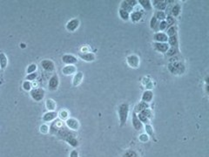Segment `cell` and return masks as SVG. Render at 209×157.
Instances as JSON below:
<instances>
[{"label": "cell", "mask_w": 209, "mask_h": 157, "mask_svg": "<svg viewBox=\"0 0 209 157\" xmlns=\"http://www.w3.org/2000/svg\"><path fill=\"white\" fill-rule=\"evenodd\" d=\"M57 134L58 137H60L61 139L66 140L70 145L73 147H77L79 145V142L77 140V139L75 138L76 134H73V132L69 131L67 128L61 127L58 131H57Z\"/></svg>", "instance_id": "1"}, {"label": "cell", "mask_w": 209, "mask_h": 157, "mask_svg": "<svg viewBox=\"0 0 209 157\" xmlns=\"http://www.w3.org/2000/svg\"><path fill=\"white\" fill-rule=\"evenodd\" d=\"M129 113V107L127 104H122L119 107V116L120 121V126H124L127 121V116Z\"/></svg>", "instance_id": "2"}, {"label": "cell", "mask_w": 209, "mask_h": 157, "mask_svg": "<svg viewBox=\"0 0 209 157\" xmlns=\"http://www.w3.org/2000/svg\"><path fill=\"white\" fill-rule=\"evenodd\" d=\"M32 98L36 101H40L45 97V90L42 88H35L31 91Z\"/></svg>", "instance_id": "3"}, {"label": "cell", "mask_w": 209, "mask_h": 157, "mask_svg": "<svg viewBox=\"0 0 209 157\" xmlns=\"http://www.w3.org/2000/svg\"><path fill=\"white\" fill-rule=\"evenodd\" d=\"M65 124L68 128L72 129L73 131H77L79 128V122L77 119H74V118H68L65 121Z\"/></svg>", "instance_id": "4"}, {"label": "cell", "mask_w": 209, "mask_h": 157, "mask_svg": "<svg viewBox=\"0 0 209 157\" xmlns=\"http://www.w3.org/2000/svg\"><path fill=\"white\" fill-rule=\"evenodd\" d=\"M59 81H58V75H53L49 81V89L51 91H55L58 87Z\"/></svg>", "instance_id": "5"}, {"label": "cell", "mask_w": 209, "mask_h": 157, "mask_svg": "<svg viewBox=\"0 0 209 157\" xmlns=\"http://www.w3.org/2000/svg\"><path fill=\"white\" fill-rule=\"evenodd\" d=\"M41 65L47 72H51L55 68L54 63L51 60H50V59H44V60H42L41 61Z\"/></svg>", "instance_id": "6"}, {"label": "cell", "mask_w": 209, "mask_h": 157, "mask_svg": "<svg viewBox=\"0 0 209 157\" xmlns=\"http://www.w3.org/2000/svg\"><path fill=\"white\" fill-rule=\"evenodd\" d=\"M79 25V19H72L71 21H69L66 25V29L69 32H74L78 29Z\"/></svg>", "instance_id": "7"}, {"label": "cell", "mask_w": 209, "mask_h": 157, "mask_svg": "<svg viewBox=\"0 0 209 157\" xmlns=\"http://www.w3.org/2000/svg\"><path fill=\"white\" fill-rule=\"evenodd\" d=\"M62 72H63L64 75H72V74H73V73H76V72H77V68H76V66L73 65H65L64 67H63Z\"/></svg>", "instance_id": "8"}, {"label": "cell", "mask_w": 209, "mask_h": 157, "mask_svg": "<svg viewBox=\"0 0 209 157\" xmlns=\"http://www.w3.org/2000/svg\"><path fill=\"white\" fill-rule=\"evenodd\" d=\"M127 63L131 67L137 68L139 65V59L136 55H131L127 58Z\"/></svg>", "instance_id": "9"}, {"label": "cell", "mask_w": 209, "mask_h": 157, "mask_svg": "<svg viewBox=\"0 0 209 157\" xmlns=\"http://www.w3.org/2000/svg\"><path fill=\"white\" fill-rule=\"evenodd\" d=\"M62 61L67 65H73L75 63L78 62V59L76 57L73 56V55H69V54H66V55H64L62 57Z\"/></svg>", "instance_id": "10"}, {"label": "cell", "mask_w": 209, "mask_h": 157, "mask_svg": "<svg viewBox=\"0 0 209 157\" xmlns=\"http://www.w3.org/2000/svg\"><path fill=\"white\" fill-rule=\"evenodd\" d=\"M83 77H84V74L81 72H79L75 73L74 77H73V87H78L79 85L81 84V82L83 81Z\"/></svg>", "instance_id": "11"}, {"label": "cell", "mask_w": 209, "mask_h": 157, "mask_svg": "<svg viewBox=\"0 0 209 157\" xmlns=\"http://www.w3.org/2000/svg\"><path fill=\"white\" fill-rule=\"evenodd\" d=\"M79 58L87 62H92L95 59V55L93 52H86V53H79Z\"/></svg>", "instance_id": "12"}, {"label": "cell", "mask_w": 209, "mask_h": 157, "mask_svg": "<svg viewBox=\"0 0 209 157\" xmlns=\"http://www.w3.org/2000/svg\"><path fill=\"white\" fill-rule=\"evenodd\" d=\"M132 125L136 130H140L142 127V122L138 120L136 113H133V114H132Z\"/></svg>", "instance_id": "13"}, {"label": "cell", "mask_w": 209, "mask_h": 157, "mask_svg": "<svg viewBox=\"0 0 209 157\" xmlns=\"http://www.w3.org/2000/svg\"><path fill=\"white\" fill-rule=\"evenodd\" d=\"M57 116H58V114L56 112H54V111L53 112H48V113L44 114L43 120H44V121H51L54 119H56Z\"/></svg>", "instance_id": "14"}, {"label": "cell", "mask_w": 209, "mask_h": 157, "mask_svg": "<svg viewBox=\"0 0 209 157\" xmlns=\"http://www.w3.org/2000/svg\"><path fill=\"white\" fill-rule=\"evenodd\" d=\"M154 48L159 51V52H166L167 50H168V45L166 44V43H155L154 45Z\"/></svg>", "instance_id": "15"}, {"label": "cell", "mask_w": 209, "mask_h": 157, "mask_svg": "<svg viewBox=\"0 0 209 157\" xmlns=\"http://www.w3.org/2000/svg\"><path fill=\"white\" fill-rule=\"evenodd\" d=\"M45 107L49 110V112H53L56 109V102L52 99H47L45 101Z\"/></svg>", "instance_id": "16"}, {"label": "cell", "mask_w": 209, "mask_h": 157, "mask_svg": "<svg viewBox=\"0 0 209 157\" xmlns=\"http://www.w3.org/2000/svg\"><path fill=\"white\" fill-rule=\"evenodd\" d=\"M7 63H8V60L4 52H0V68L5 69L7 66Z\"/></svg>", "instance_id": "17"}, {"label": "cell", "mask_w": 209, "mask_h": 157, "mask_svg": "<svg viewBox=\"0 0 209 157\" xmlns=\"http://www.w3.org/2000/svg\"><path fill=\"white\" fill-rule=\"evenodd\" d=\"M167 35L165 34V33H162V32H159V33H156L154 35V39L156 41H158L159 43H162V42H165L167 40Z\"/></svg>", "instance_id": "18"}, {"label": "cell", "mask_w": 209, "mask_h": 157, "mask_svg": "<svg viewBox=\"0 0 209 157\" xmlns=\"http://www.w3.org/2000/svg\"><path fill=\"white\" fill-rule=\"evenodd\" d=\"M153 94L151 91H146L142 95V101L146 103L150 102L153 99Z\"/></svg>", "instance_id": "19"}, {"label": "cell", "mask_w": 209, "mask_h": 157, "mask_svg": "<svg viewBox=\"0 0 209 157\" xmlns=\"http://www.w3.org/2000/svg\"><path fill=\"white\" fill-rule=\"evenodd\" d=\"M149 107V106H148V104L147 103H146V102H144V101H142V102H140L139 103L138 106H136V107H135V112L134 113H140V112H142L143 110H145V109H147Z\"/></svg>", "instance_id": "20"}, {"label": "cell", "mask_w": 209, "mask_h": 157, "mask_svg": "<svg viewBox=\"0 0 209 157\" xmlns=\"http://www.w3.org/2000/svg\"><path fill=\"white\" fill-rule=\"evenodd\" d=\"M139 4L141 5V6L145 9V10H147V11H150L151 10V2L150 1H148V0H139Z\"/></svg>", "instance_id": "21"}, {"label": "cell", "mask_w": 209, "mask_h": 157, "mask_svg": "<svg viewBox=\"0 0 209 157\" xmlns=\"http://www.w3.org/2000/svg\"><path fill=\"white\" fill-rule=\"evenodd\" d=\"M153 3H155L154 4V6H155V7L158 9V10H160V12H162L163 10H165L166 9V6H167V4H166V2H160V1H153Z\"/></svg>", "instance_id": "22"}, {"label": "cell", "mask_w": 209, "mask_h": 157, "mask_svg": "<svg viewBox=\"0 0 209 157\" xmlns=\"http://www.w3.org/2000/svg\"><path fill=\"white\" fill-rule=\"evenodd\" d=\"M141 17H142L141 12H133V13L131 15V19H132L133 22H136V21H138L139 19H140Z\"/></svg>", "instance_id": "23"}, {"label": "cell", "mask_w": 209, "mask_h": 157, "mask_svg": "<svg viewBox=\"0 0 209 157\" xmlns=\"http://www.w3.org/2000/svg\"><path fill=\"white\" fill-rule=\"evenodd\" d=\"M121 9L124 10V11H125L126 12H132V7L130 6L126 1H123V2H122V4H121Z\"/></svg>", "instance_id": "24"}, {"label": "cell", "mask_w": 209, "mask_h": 157, "mask_svg": "<svg viewBox=\"0 0 209 157\" xmlns=\"http://www.w3.org/2000/svg\"><path fill=\"white\" fill-rule=\"evenodd\" d=\"M39 131H40L41 134H46L49 133L50 128H49L48 125H46V124H42V125L40 126V127H39Z\"/></svg>", "instance_id": "25"}, {"label": "cell", "mask_w": 209, "mask_h": 157, "mask_svg": "<svg viewBox=\"0 0 209 157\" xmlns=\"http://www.w3.org/2000/svg\"><path fill=\"white\" fill-rule=\"evenodd\" d=\"M36 70H37V65H36V64H31V65L28 66L26 72H27L28 74H31V73H32V72H35Z\"/></svg>", "instance_id": "26"}, {"label": "cell", "mask_w": 209, "mask_h": 157, "mask_svg": "<svg viewBox=\"0 0 209 157\" xmlns=\"http://www.w3.org/2000/svg\"><path fill=\"white\" fill-rule=\"evenodd\" d=\"M145 130H146L147 135H150V136H153V127H151V125L147 124L146 127H145Z\"/></svg>", "instance_id": "27"}, {"label": "cell", "mask_w": 209, "mask_h": 157, "mask_svg": "<svg viewBox=\"0 0 209 157\" xmlns=\"http://www.w3.org/2000/svg\"><path fill=\"white\" fill-rule=\"evenodd\" d=\"M119 15H120L121 19H124V20H127L129 19V13L126 12L125 11L122 10V9H120V11H119Z\"/></svg>", "instance_id": "28"}, {"label": "cell", "mask_w": 209, "mask_h": 157, "mask_svg": "<svg viewBox=\"0 0 209 157\" xmlns=\"http://www.w3.org/2000/svg\"><path fill=\"white\" fill-rule=\"evenodd\" d=\"M58 115H59V118H60L61 120H67L69 114H68V112H67L66 110H62V111H60V113H59Z\"/></svg>", "instance_id": "29"}, {"label": "cell", "mask_w": 209, "mask_h": 157, "mask_svg": "<svg viewBox=\"0 0 209 157\" xmlns=\"http://www.w3.org/2000/svg\"><path fill=\"white\" fill-rule=\"evenodd\" d=\"M123 157H138V154H136V152H134L132 150H129L124 154Z\"/></svg>", "instance_id": "30"}, {"label": "cell", "mask_w": 209, "mask_h": 157, "mask_svg": "<svg viewBox=\"0 0 209 157\" xmlns=\"http://www.w3.org/2000/svg\"><path fill=\"white\" fill-rule=\"evenodd\" d=\"M137 116H138V120L140 121L142 123H147V122H148V119H147L145 115H143L141 113H138V114Z\"/></svg>", "instance_id": "31"}, {"label": "cell", "mask_w": 209, "mask_h": 157, "mask_svg": "<svg viewBox=\"0 0 209 157\" xmlns=\"http://www.w3.org/2000/svg\"><path fill=\"white\" fill-rule=\"evenodd\" d=\"M143 115H145L147 119H151L152 118V115H153V114H152V112H151V110H149L148 108L147 109H145V110H143L142 112H140Z\"/></svg>", "instance_id": "32"}, {"label": "cell", "mask_w": 209, "mask_h": 157, "mask_svg": "<svg viewBox=\"0 0 209 157\" xmlns=\"http://www.w3.org/2000/svg\"><path fill=\"white\" fill-rule=\"evenodd\" d=\"M180 6H179V5H176V6L172 9V13H173V15H174V16H178L179 13H180Z\"/></svg>", "instance_id": "33"}, {"label": "cell", "mask_w": 209, "mask_h": 157, "mask_svg": "<svg viewBox=\"0 0 209 157\" xmlns=\"http://www.w3.org/2000/svg\"><path fill=\"white\" fill-rule=\"evenodd\" d=\"M23 88L25 90V91H30L32 89V84L30 81H26L23 83Z\"/></svg>", "instance_id": "34"}, {"label": "cell", "mask_w": 209, "mask_h": 157, "mask_svg": "<svg viewBox=\"0 0 209 157\" xmlns=\"http://www.w3.org/2000/svg\"><path fill=\"white\" fill-rule=\"evenodd\" d=\"M37 76H38V74H37L36 72H32V73L28 74V75L26 76L25 80H26V81H34L35 78H37Z\"/></svg>", "instance_id": "35"}, {"label": "cell", "mask_w": 209, "mask_h": 157, "mask_svg": "<svg viewBox=\"0 0 209 157\" xmlns=\"http://www.w3.org/2000/svg\"><path fill=\"white\" fill-rule=\"evenodd\" d=\"M155 18H156L157 19H161V20H163V19H166V14H165L164 12L159 11V12L156 13V17H155Z\"/></svg>", "instance_id": "36"}, {"label": "cell", "mask_w": 209, "mask_h": 157, "mask_svg": "<svg viewBox=\"0 0 209 157\" xmlns=\"http://www.w3.org/2000/svg\"><path fill=\"white\" fill-rule=\"evenodd\" d=\"M150 25H151V28H152V29H155L156 26L159 25V24H157V19H156L155 17H153V18L151 19V23H150Z\"/></svg>", "instance_id": "37"}, {"label": "cell", "mask_w": 209, "mask_h": 157, "mask_svg": "<svg viewBox=\"0 0 209 157\" xmlns=\"http://www.w3.org/2000/svg\"><path fill=\"white\" fill-rule=\"evenodd\" d=\"M149 140V137L147 134H141L140 136H139V140L142 141V142H147V140Z\"/></svg>", "instance_id": "38"}, {"label": "cell", "mask_w": 209, "mask_h": 157, "mask_svg": "<svg viewBox=\"0 0 209 157\" xmlns=\"http://www.w3.org/2000/svg\"><path fill=\"white\" fill-rule=\"evenodd\" d=\"M167 35L170 36V37H173V36H175V28L173 26H171L168 31H167Z\"/></svg>", "instance_id": "39"}, {"label": "cell", "mask_w": 209, "mask_h": 157, "mask_svg": "<svg viewBox=\"0 0 209 157\" xmlns=\"http://www.w3.org/2000/svg\"><path fill=\"white\" fill-rule=\"evenodd\" d=\"M168 39H169V43H170V45H172L173 46L176 45V44H177V39H176V37H175V36L170 37Z\"/></svg>", "instance_id": "40"}, {"label": "cell", "mask_w": 209, "mask_h": 157, "mask_svg": "<svg viewBox=\"0 0 209 157\" xmlns=\"http://www.w3.org/2000/svg\"><path fill=\"white\" fill-rule=\"evenodd\" d=\"M167 26H172L173 24H174V19H173V18H172V17H167Z\"/></svg>", "instance_id": "41"}, {"label": "cell", "mask_w": 209, "mask_h": 157, "mask_svg": "<svg viewBox=\"0 0 209 157\" xmlns=\"http://www.w3.org/2000/svg\"><path fill=\"white\" fill-rule=\"evenodd\" d=\"M167 25L166 21H162V22H160V23L159 24V29L161 30V31L165 30V29L167 28Z\"/></svg>", "instance_id": "42"}, {"label": "cell", "mask_w": 209, "mask_h": 157, "mask_svg": "<svg viewBox=\"0 0 209 157\" xmlns=\"http://www.w3.org/2000/svg\"><path fill=\"white\" fill-rule=\"evenodd\" d=\"M70 157H79V154L76 150H73L70 154Z\"/></svg>", "instance_id": "43"}, {"label": "cell", "mask_w": 209, "mask_h": 157, "mask_svg": "<svg viewBox=\"0 0 209 157\" xmlns=\"http://www.w3.org/2000/svg\"><path fill=\"white\" fill-rule=\"evenodd\" d=\"M127 3H128V5L130 6H132V7H133V6H135L136 5H137V1H134V0H133V1H132V0H129V1H126Z\"/></svg>", "instance_id": "44"}, {"label": "cell", "mask_w": 209, "mask_h": 157, "mask_svg": "<svg viewBox=\"0 0 209 157\" xmlns=\"http://www.w3.org/2000/svg\"><path fill=\"white\" fill-rule=\"evenodd\" d=\"M175 52H176V51L174 50V48H173V49L171 50V52H170L168 53V55H173V54L175 53Z\"/></svg>", "instance_id": "45"}]
</instances>
